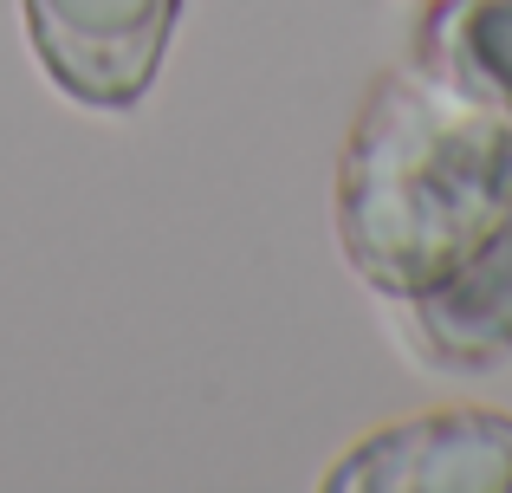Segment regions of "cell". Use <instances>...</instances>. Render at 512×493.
Here are the masks:
<instances>
[{"instance_id":"obj_1","label":"cell","mask_w":512,"mask_h":493,"mask_svg":"<svg viewBox=\"0 0 512 493\" xmlns=\"http://www.w3.org/2000/svg\"><path fill=\"white\" fill-rule=\"evenodd\" d=\"M338 247L415 318L435 364H506L512 111L435 59L383 72L338 156Z\"/></svg>"},{"instance_id":"obj_2","label":"cell","mask_w":512,"mask_h":493,"mask_svg":"<svg viewBox=\"0 0 512 493\" xmlns=\"http://www.w3.org/2000/svg\"><path fill=\"white\" fill-rule=\"evenodd\" d=\"M182 0H26L33 52L65 98L130 111L169 59Z\"/></svg>"},{"instance_id":"obj_3","label":"cell","mask_w":512,"mask_h":493,"mask_svg":"<svg viewBox=\"0 0 512 493\" xmlns=\"http://www.w3.org/2000/svg\"><path fill=\"white\" fill-rule=\"evenodd\" d=\"M331 493H512V416L428 409L363 435L325 474Z\"/></svg>"},{"instance_id":"obj_4","label":"cell","mask_w":512,"mask_h":493,"mask_svg":"<svg viewBox=\"0 0 512 493\" xmlns=\"http://www.w3.org/2000/svg\"><path fill=\"white\" fill-rule=\"evenodd\" d=\"M428 59L512 111V0H435Z\"/></svg>"}]
</instances>
